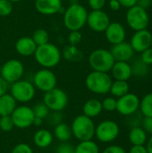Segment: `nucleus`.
I'll use <instances>...</instances> for the list:
<instances>
[{"mask_svg": "<svg viewBox=\"0 0 152 153\" xmlns=\"http://www.w3.org/2000/svg\"><path fill=\"white\" fill-rule=\"evenodd\" d=\"M143 117H152V92L146 94L140 101V108Z\"/></svg>", "mask_w": 152, "mask_h": 153, "instance_id": "obj_29", "label": "nucleus"}, {"mask_svg": "<svg viewBox=\"0 0 152 153\" xmlns=\"http://www.w3.org/2000/svg\"><path fill=\"white\" fill-rule=\"evenodd\" d=\"M13 12V3L9 0H0V16H9Z\"/></svg>", "mask_w": 152, "mask_h": 153, "instance_id": "obj_34", "label": "nucleus"}, {"mask_svg": "<svg viewBox=\"0 0 152 153\" xmlns=\"http://www.w3.org/2000/svg\"><path fill=\"white\" fill-rule=\"evenodd\" d=\"M118 2L120 3L121 6L128 9L130 7H133V5H136L138 3V0H118Z\"/></svg>", "mask_w": 152, "mask_h": 153, "instance_id": "obj_46", "label": "nucleus"}, {"mask_svg": "<svg viewBox=\"0 0 152 153\" xmlns=\"http://www.w3.org/2000/svg\"><path fill=\"white\" fill-rule=\"evenodd\" d=\"M43 103L49 108L50 111L61 112L68 104V96L65 91L56 87L45 92Z\"/></svg>", "mask_w": 152, "mask_h": 153, "instance_id": "obj_8", "label": "nucleus"}, {"mask_svg": "<svg viewBox=\"0 0 152 153\" xmlns=\"http://www.w3.org/2000/svg\"><path fill=\"white\" fill-rule=\"evenodd\" d=\"M120 128L113 120H104L95 127V137L103 143L114 142L119 135Z\"/></svg>", "mask_w": 152, "mask_h": 153, "instance_id": "obj_9", "label": "nucleus"}, {"mask_svg": "<svg viewBox=\"0 0 152 153\" xmlns=\"http://www.w3.org/2000/svg\"><path fill=\"white\" fill-rule=\"evenodd\" d=\"M147 65H145L144 63H142V61H140L139 63H135L134 66H132V71H133V74L138 75V76H142L147 73Z\"/></svg>", "mask_w": 152, "mask_h": 153, "instance_id": "obj_37", "label": "nucleus"}, {"mask_svg": "<svg viewBox=\"0 0 152 153\" xmlns=\"http://www.w3.org/2000/svg\"><path fill=\"white\" fill-rule=\"evenodd\" d=\"M10 2H12V3H18V2H20V1H22V0H9Z\"/></svg>", "mask_w": 152, "mask_h": 153, "instance_id": "obj_51", "label": "nucleus"}, {"mask_svg": "<svg viewBox=\"0 0 152 153\" xmlns=\"http://www.w3.org/2000/svg\"><path fill=\"white\" fill-rule=\"evenodd\" d=\"M68 43L72 46H78L82 39V35L80 30H72L68 35Z\"/></svg>", "mask_w": 152, "mask_h": 153, "instance_id": "obj_35", "label": "nucleus"}, {"mask_svg": "<svg viewBox=\"0 0 152 153\" xmlns=\"http://www.w3.org/2000/svg\"><path fill=\"white\" fill-rule=\"evenodd\" d=\"M35 8L43 15H54L64 10L62 0H35Z\"/></svg>", "mask_w": 152, "mask_h": 153, "instance_id": "obj_16", "label": "nucleus"}, {"mask_svg": "<svg viewBox=\"0 0 152 153\" xmlns=\"http://www.w3.org/2000/svg\"><path fill=\"white\" fill-rule=\"evenodd\" d=\"M104 32L107 40L112 45H116L125 41L126 36L125 27L119 22H110Z\"/></svg>", "mask_w": 152, "mask_h": 153, "instance_id": "obj_17", "label": "nucleus"}, {"mask_svg": "<svg viewBox=\"0 0 152 153\" xmlns=\"http://www.w3.org/2000/svg\"><path fill=\"white\" fill-rule=\"evenodd\" d=\"M101 103H102L103 110L108 111V112L116 111L117 100L115 97H107L101 101Z\"/></svg>", "mask_w": 152, "mask_h": 153, "instance_id": "obj_32", "label": "nucleus"}, {"mask_svg": "<svg viewBox=\"0 0 152 153\" xmlns=\"http://www.w3.org/2000/svg\"><path fill=\"white\" fill-rule=\"evenodd\" d=\"M110 22L108 14L103 10H91L88 13L86 24L95 32H104Z\"/></svg>", "mask_w": 152, "mask_h": 153, "instance_id": "obj_14", "label": "nucleus"}, {"mask_svg": "<svg viewBox=\"0 0 152 153\" xmlns=\"http://www.w3.org/2000/svg\"><path fill=\"white\" fill-rule=\"evenodd\" d=\"M11 153H34L33 152V150L32 148L27 144V143H19L17 145H15L13 150H12V152Z\"/></svg>", "mask_w": 152, "mask_h": 153, "instance_id": "obj_39", "label": "nucleus"}, {"mask_svg": "<svg viewBox=\"0 0 152 153\" xmlns=\"http://www.w3.org/2000/svg\"><path fill=\"white\" fill-rule=\"evenodd\" d=\"M14 47L16 52L22 56H33L37 48V45L35 44L31 37L28 36H24L18 39L17 41L15 42Z\"/></svg>", "mask_w": 152, "mask_h": 153, "instance_id": "obj_19", "label": "nucleus"}, {"mask_svg": "<svg viewBox=\"0 0 152 153\" xmlns=\"http://www.w3.org/2000/svg\"><path fill=\"white\" fill-rule=\"evenodd\" d=\"M115 59L110 52L106 48H98L93 50L89 56V64L93 71L108 73L113 65Z\"/></svg>", "mask_w": 152, "mask_h": 153, "instance_id": "obj_5", "label": "nucleus"}, {"mask_svg": "<svg viewBox=\"0 0 152 153\" xmlns=\"http://www.w3.org/2000/svg\"><path fill=\"white\" fill-rule=\"evenodd\" d=\"M53 139L54 135L50 131L47 129H39L34 134L33 143L38 148L45 149L52 144Z\"/></svg>", "mask_w": 152, "mask_h": 153, "instance_id": "obj_21", "label": "nucleus"}, {"mask_svg": "<svg viewBox=\"0 0 152 153\" xmlns=\"http://www.w3.org/2000/svg\"><path fill=\"white\" fill-rule=\"evenodd\" d=\"M129 153H148V151L145 145H133Z\"/></svg>", "mask_w": 152, "mask_h": 153, "instance_id": "obj_45", "label": "nucleus"}, {"mask_svg": "<svg viewBox=\"0 0 152 153\" xmlns=\"http://www.w3.org/2000/svg\"><path fill=\"white\" fill-rule=\"evenodd\" d=\"M115 61L128 62L133 56L134 50L133 49L130 43L123 41L121 43L113 45L110 50Z\"/></svg>", "mask_w": 152, "mask_h": 153, "instance_id": "obj_18", "label": "nucleus"}, {"mask_svg": "<svg viewBox=\"0 0 152 153\" xmlns=\"http://www.w3.org/2000/svg\"><path fill=\"white\" fill-rule=\"evenodd\" d=\"M56 153H75V147L68 142L61 143V144L56 148Z\"/></svg>", "mask_w": 152, "mask_h": 153, "instance_id": "obj_38", "label": "nucleus"}, {"mask_svg": "<svg viewBox=\"0 0 152 153\" xmlns=\"http://www.w3.org/2000/svg\"><path fill=\"white\" fill-rule=\"evenodd\" d=\"M130 86L127 82V81H119L116 80L115 82H112L110 91L109 92L112 94L113 97L120 98L129 92Z\"/></svg>", "mask_w": 152, "mask_h": 153, "instance_id": "obj_27", "label": "nucleus"}, {"mask_svg": "<svg viewBox=\"0 0 152 153\" xmlns=\"http://www.w3.org/2000/svg\"><path fill=\"white\" fill-rule=\"evenodd\" d=\"M140 99L134 93L127 94L118 98L116 111L122 116H132L137 112L140 108Z\"/></svg>", "mask_w": 152, "mask_h": 153, "instance_id": "obj_13", "label": "nucleus"}, {"mask_svg": "<svg viewBox=\"0 0 152 153\" xmlns=\"http://www.w3.org/2000/svg\"><path fill=\"white\" fill-rule=\"evenodd\" d=\"M88 11L85 6L79 3L71 4L64 12L63 22L69 30H81L87 22Z\"/></svg>", "mask_w": 152, "mask_h": 153, "instance_id": "obj_1", "label": "nucleus"}, {"mask_svg": "<svg viewBox=\"0 0 152 153\" xmlns=\"http://www.w3.org/2000/svg\"><path fill=\"white\" fill-rule=\"evenodd\" d=\"M142 126L143 130L149 134H152V117H144L142 121Z\"/></svg>", "mask_w": 152, "mask_h": 153, "instance_id": "obj_41", "label": "nucleus"}, {"mask_svg": "<svg viewBox=\"0 0 152 153\" xmlns=\"http://www.w3.org/2000/svg\"><path fill=\"white\" fill-rule=\"evenodd\" d=\"M146 148H147L148 153H152V134L151 135V137L147 140Z\"/></svg>", "mask_w": 152, "mask_h": 153, "instance_id": "obj_49", "label": "nucleus"}, {"mask_svg": "<svg viewBox=\"0 0 152 153\" xmlns=\"http://www.w3.org/2000/svg\"><path fill=\"white\" fill-rule=\"evenodd\" d=\"M36 62L42 67L52 69L58 65L62 59V53L58 47L53 43H46L39 46L34 53Z\"/></svg>", "mask_w": 152, "mask_h": 153, "instance_id": "obj_2", "label": "nucleus"}, {"mask_svg": "<svg viewBox=\"0 0 152 153\" xmlns=\"http://www.w3.org/2000/svg\"><path fill=\"white\" fill-rule=\"evenodd\" d=\"M108 1H109V0H108Z\"/></svg>", "mask_w": 152, "mask_h": 153, "instance_id": "obj_53", "label": "nucleus"}, {"mask_svg": "<svg viewBox=\"0 0 152 153\" xmlns=\"http://www.w3.org/2000/svg\"><path fill=\"white\" fill-rule=\"evenodd\" d=\"M31 39H33L37 47H39V46H41L49 42V34L44 29H37L33 32Z\"/></svg>", "mask_w": 152, "mask_h": 153, "instance_id": "obj_30", "label": "nucleus"}, {"mask_svg": "<svg viewBox=\"0 0 152 153\" xmlns=\"http://www.w3.org/2000/svg\"><path fill=\"white\" fill-rule=\"evenodd\" d=\"M11 117L13 121L14 127L19 129H26L32 126L35 116L32 108L22 105L15 108L11 115Z\"/></svg>", "mask_w": 152, "mask_h": 153, "instance_id": "obj_12", "label": "nucleus"}, {"mask_svg": "<svg viewBox=\"0 0 152 153\" xmlns=\"http://www.w3.org/2000/svg\"><path fill=\"white\" fill-rule=\"evenodd\" d=\"M95 127L92 118L83 114L77 116L71 125L73 136L79 142L92 140L95 136Z\"/></svg>", "mask_w": 152, "mask_h": 153, "instance_id": "obj_3", "label": "nucleus"}, {"mask_svg": "<svg viewBox=\"0 0 152 153\" xmlns=\"http://www.w3.org/2000/svg\"><path fill=\"white\" fill-rule=\"evenodd\" d=\"M112 79L108 73L92 71L85 79V85L87 89L95 94L105 95L110 91Z\"/></svg>", "mask_w": 152, "mask_h": 153, "instance_id": "obj_4", "label": "nucleus"}, {"mask_svg": "<svg viewBox=\"0 0 152 153\" xmlns=\"http://www.w3.org/2000/svg\"><path fill=\"white\" fill-rule=\"evenodd\" d=\"M47 119L50 125L56 126V125H58L62 122L63 116L59 111H52V113L48 114V116L47 117Z\"/></svg>", "mask_w": 152, "mask_h": 153, "instance_id": "obj_36", "label": "nucleus"}, {"mask_svg": "<svg viewBox=\"0 0 152 153\" xmlns=\"http://www.w3.org/2000/svg\"><path fill=\"white\" fill-rule=\"evenodd\" d=\"M43 120H44V119H42V118H39V117H34V120H33V123H32V126L39 127V126H40L42 125Z\"/></svg>", "mask_w": 152, "mask_h": 153, "instance_id": "obj_50", "label": "nucleus"}, {"mask_svg": "<svg viewBox=\"0 0 152 153\" xmlns=\"http://www.w3.org/2000/svg\"><path fill=\"white\" fill-rule=\"evenodd\" d=\"M110 71L113 77L119 81H128L133 75L132 66L124 61H116Z\"/></svg>", "mask_w": 152, "mask_h": 153, "instance_id": "obj_20", "label": "nucleus"}, {"mask_svg": "<svg viewBox=\"0 0 152 153\" xmlns=\"http://www.w3.org/2000/svg\"><path fill=\"white\" fill-rule=\"evenodd\" d=\"M9 83L0 76V97L8 93V90H9Z\"/></svg>", "mask_w": 152, "mask_h": 153, "instance_id": "obj_44", "label": "nucleus"}, {"mask_svg": "<svg viewBox=\"0 0 152 153\" xmlns=\"http://www.w3.org/2000/svg\"><path fill=\"white\" fill-rule=\"evenodd\" d=\"M151 0H138L137 4H139L140 6L143 7L144 9H147L151 5Z\"/></svg>", "mask_w": 152, "mask_h": 153, "instance_id": "obj_48", "label": "nucleus"}, {"mask_svg": "<svg viewBox=\"0 0 152 153\" xmlns=\"http://www.w3.org/2000/svg\"><path fill=\"white\" fill-rule=\"evenodd\" d=\"M102 153H127L125 150L119 145H110L107 147Z\"/></svg>", "mask_w": 152, "mask_h": 153, "instance_id": "obj_43", "label": "nucleus"}, {"mask_svg": "<svg viewBox=\"0 0 152 153\" xmlns=\"http://www.w3.org/2000/svg\"><path fill=\"white\" fill-rule=\"evenodd\" d=\"M152 34L147 29L135 31L133 36L131 39V46L133 49L136 52L142 53L147 48H151Z\"/></svg>", "mask_w": 152, "mask_h": 153, "instance_id": "obj_15", "label": "nucleus"}, {"mask_svg": "<svg viewBox=\"0 0 152 153\" xmlns=\"http://www.w3.org/2000/svg\"><path fill=\"white\" fill-rule=\"evenodd\" d=\"M88 4L91 10H102L106 4V0H88Z\"/></svg>", "mask_w": 152, "mask_h": 153, "instance_id": "obj_42", "label": "nucleus"}, {"mask_svg": "<svg viewBox=\"0 0 152 153\" xmlns=\"http://www.w3.org/2000/svg\"><path fill=\"white\" fill-rule=\"evenodd\" d=\"M32 83L36 89L45 93L56 87L57 78L51 69L41 68L34 74Z\"/></svg>", "mask_w": 152, "mask_h": 153, "instance_id": "obj_10", "label": "nucleus"}, {"mask_svg": "<svg viewBox=\"0 0 152 153\" xmlns=\"http://www.w3.org/2000/svg\"><path fill=\"white\" fill-rule=\"evenodd\" d=\"M61 53H62V57H64L65 60L69 62H74V63L80 62L84 57L82 51L79 49L77 46L68 45L63 49V51H61Z\"/></svg>", "mask_w": 152, "mask_h": 153, "instance_id": "obj_24", "label": "nucleus"}, {"mask_svg": "<svg viewBox=\"0 0 152 153\" xmlns=\"http://www.w3.org/2000/svg\"><path fill=\"white\" fill-rule=\"evenodd\" d=\"M125 18L129 27L135 31L147 29L150 22L147 10L139 4L128 8Z\"/></svg>", "mask_w": 152, "mask_h": 153, "instance_id": "obj_7", "label": "nucleus"}, {"mask_svg": "<svg viewBox=\"0 0 152 153\" xmlns=\"http://www.w3.org/2000/svg\"><path fill=\"white\" fill-rule=\"evenodd\" d=\"M16 107L17 102L10 93L0 97V117L11 116Z\"/></svg>", "mask_w": 152, "mask_h": 153, "instance_id": "obj_23", "label": "nucleus"}, {"mask_svg": "<svg viewBox=\"0 0 152 153\" xmlns=\"http://www.w3.org/2000/svg\"><path fill=\"white\" fill-rule=\"evenodd\" d=\"M102 111V103L98 99L88 100L82 107V114L90 118H94L99 116Z\"/></svg>", "mask_w": 152, "mask_h": 153, "instance_id": "obj_22", "label": "nucleus"}, {"mask_svg": "<svg viewBox=\"0 0 152 153\" xmlns=\"http://www.w3.org/2000/svg\"><path fill=\"white\" fill-rule=\"evenodd\" d=\"M24 74L23 64L18 59H10L1 67L0 76L9 84H12L22 78Z\"/></svg>", "mask_w": 152, "mask_h": 153, "instance_id": "obj_11", "label": "nucleus"}, {"mask_svg": "<svg viewBox=\"0 0 152 153\" xmlns=\"http://www.w3.org/2000/svg\"><path fill=\"white\" fill-rule=\"evenodd\" d=\"M10 94L16 102L27 103L31 101L36 94V88L32 82L26 80H19L10 86Z\"/></svg>", "mask_w": 152, "mask_h": 153, "instance_id": "obj_6", "label": "nucleus"}, {"mask_svg": "<svg viewBox=\"0 0 152 153\" xmlns=\"http://www.w3.org/2000/svg\"><path fill=\"white\" fill-rule=\"evenodd\" d=\"M75 153H99V148L92 140L82 141L75 146Z\"/></svg>", "mask_w": 152, "mask_h": 153, "instance_id": "obj_28", "label": "nucleus"}, {"mask_svg": "<svg viewBox=\"0 0 152 153\" xmlns=\"http://www.w3.org/2000/svg\"><path fill=\"white\" fill-rule=\"evenodd\" d=\"M14 127L13 121L11 116H3L0 117V129L3 132H10Z\"/></svg>", "mask_w": 152, "mask_h": 153, "instance_id": "obj_33", "label": "nucleus"}, {"mask_svg": "<svg viewBox=\"0 0 152 153\" xmlns=\"http://www.w3.org/2000/svg\"><path fill=\"white\" fill-rule=\"evenodd\" d=\"M151 48H152V39H151Z\"/></svg>", "mask_w": 152, "mask_h": 153, "instance_id": "obj_52", "label": "nucleus"}, {"mask_svg": "<svg viewBox=\"0 0 152 153\" xmlns=\"http://www.w3.org/2000/svg\"><path fill=\"white\" fill-rule=\"evenodd\" d=\"M109 7L112 11H118L121 8V4L118 0H109Z\"/></svg>", "mask_w": 152, "mask_h": 153, "instance_id": "obj_47", "label": "nucleus"}, {"mask_svg": "<svg viewBox=\"0 0 152 153\" xmlns=\"http://www.w3.org/2000/svg\"><path fill=\"white\" fill-rule=\"evenodd\" d=\"M54 136L61 143L68 142L73 136L71 126L63 122L56 125L54 128Z\"/></svg>", "mask_w": 152, "mask_h": 153, "instance_id": "obj_26", "label": "nucleus"}, {"mask_svg": "<svg viewBox=\"0 0 152 153\" xmlns=\"http://www.w3.org/2000/svg\"><path fill=\"white\" fill-rule=\"evenodd\" d=\"M32 110H33L34 116L36 117H39V118H42V119L47 118V117L48 116V114L50 112L49 108L43 102L42 103H38L37 105H35L32 108Z\"/></svg>", "mask_w": 152, "mask_h": 153, "instance_id": "obj_31", "label": "nucleus"}, {"mask_svg": "<svg viewBox=\"0 0 152 153\" xmlns=\"http://www.w3.org/2000/svg\"><path fill=\"white\" fill-rule=\"evenodd\" d=\"M148 140V134L142 127L135 126L129 133V141L133 145H145Z\"/></svg>", "mask_w": 152, "mask_h": 153, "instance_id": "obj_25", "label": "nucleus"}, {"mask_svg": "<svg viewBox=\"0 0 152 153\" xmlns=\"http://www.w3.org/2000/svg\"><path fill=\"white\" fill-rule=\"evenodd\" d=\"M141 61L142 63H144L147 65H152V48H149L146 50L142 52V57H141Z\"/></svg>", "mask_w": 152, "mask_h": 153, "instance_id": "obj_40", "label": "nucleus"}]
</instances>
